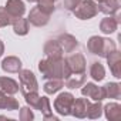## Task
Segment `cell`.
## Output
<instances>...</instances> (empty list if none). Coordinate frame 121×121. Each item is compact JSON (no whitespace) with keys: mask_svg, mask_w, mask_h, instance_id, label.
I'll return each instance as SVG.
<instances>
[{"mask_svg":"<svg viewBox=\"0 0 121 121\" xmlns=\"http://www.w3.org/2000/svg\"><path fill=\"white\" fill-rule=\"evenodd\" d=\"M74 103V95L71 93H61L54 100V108L60 115H70Z\"/></svg>","mask_w":121,"mask_h":121,"instance_id":"obj_5","label":"cell"},{"mask_svg":"<svg viewBox=\"0 0 121 121\" xmlns=\"http://www.w3.org/2000/svg\"><path fill=\"white\" fill-rule=\"evenodd\" d=\"M0 108L3 110H9V111H14L19 110V101L16 98H13L9 94H4L0 91Z\"/></svg>","mask_w":121,"mask_h":121,"instance_id":"obj_19","label":"cell"},{"mask_svg":"<svg viewBox=\"0 0 121 121\" xmlns=\"http://www.w3.org/2000/svg\"><path fill=\"white\" fill-rule=\"evenodd\" d=\"M48 14H46V13H43L39 7H33L31 10H30V13H29V22L33 24V26H36V27H41V26H46L47 23H48Z\"/></svg>","mask_w":121,"mask_h":121,"instance_id":"obj_9","label":"cell"},{"mask_svg":"<svg viewBox=\"0 0 121 121\" xmlns=\"http://www.w3.org/2000/svg\"><path fill=\"white\" fill-rule=\"evenodd\" d=\"M19 80H20V91L23 95L29 94V93H37L39 90V84L36 80V76L30 71V70H20L19 71Z\"/></svg>","mask_w":121,"mask_h":121,"instance_id":"obj_4","label":"cell"},{"mask_svg":"<svg viewBox=\"0 0 121 121\" xmlns=\"http://www.w3.org/2000/svg\"><path fill=\"white\" fill-rule=\"evenodd\" d=\"M103 110L105 112L107 120L110 121H118L121 118V105L117 103H110L105 107H103Z\"/></svg>","mask_w":121,"mask_h":121,"instance_id":"obj_18","label":"cell"},{"mask_svg":"<svg viewBox=\"0 0 121 121\" xmlns=\"http://www.w3.org/2000/svg\"><path fill=\"white\" fill-rule=\"evenodd\" d=\"M61 87H63V80H60V78H51L50 81H47L44 84L43 90H44L46 94H54L58 90H61Z\"/></svg>","mask_w":121,"mask_h":121,"instance_id":"obj_24","label":"cell"},{"mask_svg":"<svg viewBox=\"0 0 121 121\" xmlns=\"http://www.w3.org/2000/svg\"><path fill=\"white\" fill-rule=\"evenodd\" d=\"M39 70L43 78H67L71 71L66 63V60L61 58H44L39 63Z\"/></svg>","mask_w":121,"mask_h":121,"instance_id":"obj_1","label":"cell"},{"mask_svg":"<svg viewBox=\"0 0 121 121\" xmlns=\"http://www.w3.org/2000/svg\"><path fill=\"white\" fill-rule=\"evenodd\" d=\"M105 58H107V61H108V66H110V70H111L112 76L117 77V78H120L121 77V56H120V51L114 50Z\"/></svg>","mask_w":121,"mask_h":121,"instance_id":"obj_8","label":"cell"},{"mask_svg":"<svg viewBox=\"0 0 121 121\" xmlns=\"http://www.w3.org/2000/svg\"><path fill=\"white\" fill-rule=\"evenodd\" d=\"M90 76L95 80V81H101L105 77V70L100 63H93L91 69H90Z\"/></svg>","mask_w":121,"mask_h":121,"instance_id":"obj_26","label":"cell"},{"mask_svg":"<svg viewBox=\"0 0 121 121\" xmlns=\"http://www.w3.org/2000/svg\"><path fill=\"white\" fill-rule=\"evenodd\" d=\"M14 17H12L9 14V12L6 10V7H0V27H4V26H9L12 24Z\"/></svg>","mask_w":121,"mask_h":121,"instance_id":"obj_28","label":"cell"},{"mask_svg":"<svg viewBox=\"0 0 121 121\" xmlns=\"http://www.w3.org/2000/svg\"><path fill=\"white\" fill-rule=\"evenodd\" d=\"M0 91L9 95H13L19 91V83L10 77H0Z\"/></svg>","mask_w":121,"mask_h":121,"instance_id":"obj_13","label":"cell"},{"mask_svg":"<svg viewBox=\"0 0 121 121\" xmlns=\"http://www.w3.org/2000/svg\"><path fill=\"white\" fill-rule=\"evenodd\" d=\"M2 69L6 73H19L22 70V61L14 56H9L2 61Z\"/></svg>","mask_w":121,"mask_h":121,"instance_id":"obj_11","label":"cell"},{"mask_svg":"<svg viewBox=\"0 0 121 121\" xmlns=\"http://www.w3.org/2000/svg\"><path fill=\"white\" fill-rule=\"evenodd\" d=\"M117 26H118V23L115 22V19L110 16V17H105V19L101 20V23H100V30H101L104 34H111V33H114V31L117 30Z\"/></svg>","mask_w":121,"mask_h":121,"instance_id":"obj_23","label":"cell"},{"mask_svg":"<svg viewBox=\"0 0 121 121\" xmlns=\"http://www.w3.org/2000/svg\"><path fill=\"white\" fill-rule=\"evenodd\" d=\"M74 16L80 20H88L98 13V6L93 0H81V2L74 7L73 10Z\"/></svg>","mask_w":121,"mask_h":121,"instance_id":"obj_3","label":"cell"},{"mask_svg":"<svg viewBox=\"0 0 121 121\" xmlns=\"http://www.w3.org/2000/svg\"><path fill=\"white\" fill-rule=\"evenodd\" d=\"M13 29H14V33L19 34V36H24L29 33V20L27 19H23L22 16L20 17H14L13 22Z\"/></svg>","mask_w":121,"mask_h":121,"instance_id":"obj_21","label":"cell"},{"mask_svg":"<svg viewBox=\"0 0 121 121\" xmlns=\"http://www.w3.org/2000/svg\"><path fill=\"white\" fill-rule=\"evenodd\" d=\"M33 118H34V114H33V111L29 107H23L20 110V120L22 121H30Z\"/></svg>","mask_w":121,"mask_h":121,"instance_id":"obj_30","label":"cell"},{"mask_svg":"<svg viewBox=\"0 0 121 121\" xmlns=\"http://www.w3.org/2000/svg\"><path fill=\"white\" fill-rule=\"evenodd\" d=\"M87 48L93 54H97V56H101V57H107L110 53H112L115 50V43L112 40H108V39L93 36L87 41Z\"/></svg>","mask_w":121,"mask_h":121,"instance_id":"obj_2","label":"cell"},{"mask_svg":"<svg viewBox=\"0 0 121 121\" xmlns=\"http://www.w3.org/2000/svg\"><path fill=\"white\" fill-rule=\"evenodd\" d=\"M88 98H74L73 103V108H71V114L77 118H86L87 117V108H88Z\"/></svg>","mask_w":121,"mask_h":121,"instance_id":"obj_10","label":"cell"},{"mask_svg":"<svg viewBox=\"0 0 121 121\" xmlns=\"http://www.w3.org/2000/svg\"><path fill=\"white\" fill-rule=\"evenodd\" d=\"M58 44L61 46V48H63V51H67V53H71L76 47H77V40H76V37H73L71 34H61L58 37Z\"/></svg>","mask_w":121,"mask_h":121,"instance_id":"obj_16","label":"cell"},{"mask_svg":"<svg viewBox=\"0 0 121 121\" xmlns=\"http://www.w3.org/2000/svg\"><path fill=\"white\" fill-rule=\"evenodd\" d=\"M98 2H100V0H98Z\"/></svg>","mask_w":121,"mask_h":121,"instance_id":"obj_34","label":"cell"},{"mask_svg":"<svg viewBox=\"0 0 121 121\" xmlns=\"http://www.w3.org/2000/svg\"><path fill=\"white\" fill-rule=\"evenodd\" d=\"M37 7L50 16L54 12V0H37Z\"/></svg>","mask_w":121,"mask_h":121,"instance_id":"obj_27","label":"cell"},{"mask_svg":"<svg viewBox=\"0 0 121 121\" xmlns=\"http://www.w3.org/2000/svg\"><path fill=\"white\" fill-rule=\"evenodd\" d=\"M81 2V0H63V6L67 10H74V7Z\"/></svg>","mask_w":121,"mask_h":121,"instance_id":"obj_31","label":"cell"},{"mask_svg":"<svg viewBox=\"0 0 121 121\" xmlns=\"http://www.w3.org/2000/svg\"><path fill=\"white\" fill-rule=\"evenodd\" d=\"M6 10L9 12V14L12 17H20L24 14L26 7H24V3L22 0H7Z\"/></svg>","mask_w":121,"mask_h":121,"instance_id":"obj_14","label":"cell"},{"mask_svg":"<svg viewBox=\"0 0 121 121\" xmlns=\"http://www.w3.org/2000/svg\"><path fill=\"white\" fill-rule=\"evenodd\" d=\"M24 98H26V103H27L31 108H36V110H37L39 103H40V95H39L37 93H29V94L24 95Z\"/></svg>","mask_w":121,"mask_h":121,"instance_id":"obj_29","label":"cell"},{"mask_svg":"<svg viewBox=\"0 0 121 121\" xmlns=\"http://www.w3.org/2000/svg\"><path fill=\"white\" fill-rule=\"evenodd\" d=\"M103 114V105L100 101H95L94 104H88V108H87V117L88 118H100Z\"/></svg>","mask_w":121,"mask_h":121,"instance_id":"obj_25","label":"cell"},{"mask_svg":"<svg viewBox=\"0 0 121 121\" xmlns=\"http://www.w3.org/2000/svg\"><path fill=\"white\" fill-rule=\"evenodd\" d=\"M44 53L48 58H61L63 57V48L58 44L57 40H50L44 46Z\"/></svg>","mask_w":121,"mask_h":121,"instance_id":"obj_12","label":"cell"},{"mask_svg":"<svg viewBox=\"0 0 121 121\" xmlns=\"http://www.w3.org/2000/svg\"><path fill=\"white\" fill-rule=\"evenodd\" d=\"M101 88H103V93H104V98H115V100H118L121 97V87L117 83H107Z\"/></svg>","mask_w":121,"mask_h":121,"instance_id":"obj_20","label":"cell"},{"mask_svg":"<svg viewBox=\"0 0 121 121\" xmlns=\"http://www.w3.org/2000/svg\"><path fill=\"white\" fill-rule=\"evenodd\" d=\"M27 2H36V0H27Z\"/></svg>","mask_w":121,"mask_h":121,"instance_id":"obj_33","label":"cell"},{"mask_svg":"<svg viewBox=\"0 0 121 121\" xmlns=\"http://www.w3.org/2000/svg\"><path fill=\"white\" fill-rule=\"evenodd\" d=\"M37 110L41 111L44 120H57V117L53 115V111H51V107H50V100L47 97H40V103H39Z\"/></svg>","mask_w":121,"mask_h":121,"instance_id":"obj_22","label":"cell"},{"mask_svg":"<svg viewBox=\"0 0 121 121\" xmlns=\"http://www.w3.org/2000/svg\"><path fill=\"white\" fill-rule=\"evenodd\" d=\"M86 71L84 73H71L67 78H66V86L69 88H77V87H81L84 86L86 83Z\"/></svg>","mask_w":121,"mask_h":121,"instance_id":"obj_17","label":"cell"},{"mask_svg":"<svg viewBox=\"0 0 121 121\" xmlns=\"http://www.w3.org/2000/svg\"><path fill=\"white\" fill-rule=\"evenodd\" d=\"M66 63H67L71 73H84L86 71V58L80 53H76V54L70 56L66 60Z\"/></svg>","mask_w":121,"mask_h":121,"instance_id":"obj_6","label":"cell"},{"mask_svg":"<svg viewBox=\"0 0 121 121\" xmlns=\"http://www.w3.org/2000/svg\"><path fill=\"white\" fill-rule=\"evenodd\" d=\"M4 53V44H3V41L0 40V57H2V54Z\"/></svg>","mask_w":121,"mask_h":121,"instance_id":"obj_32","label":"cell"},{"mask_svg":"<svg viewBox=\"0 0 121 121\" xmlns=\"http://www.w3.org/2000/svg\"><path fill=\"white\" fill-rule=\"evenodd\" d=\"M81 94L90 100H94V101H101L104 98V93H103V88L95 86L94 83H87L83 88H81Z\"/></svg>","mask_w":121,"mask_h":121,"instance_id":"obj_7","label":"cell"},{"mask_svg":"<svg viewBox=\"0 0 121 121\" xmlns=\"http://www.w3.org/2000/svg\"><path fill=\"white\" fill-rule=\"evenodd\" d=\"M98 3H100V4H97V6H98V10L103 12L104 14L112 16L117 10H120V3H118V0H100Z\"/></svg>","mask_w":121,"mask_h":121,"instance_id":"obj_15","label":"cell"}]
</instances>
